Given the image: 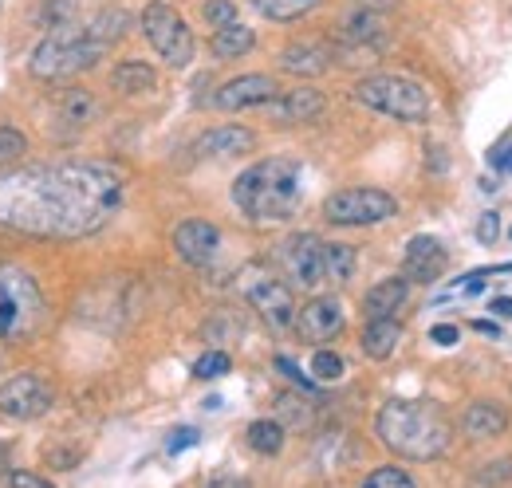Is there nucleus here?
Here are the masks:
<instances>
[{"label": "nucleus", "instance_id": "1", "mask_svg": "<svg viewBox=\"0 0 512 488\" xmlns=\"http://www.w3.org/2000/svg\"><path fill=\"white\" fill-rule=\"evenodd\" d=\"M123 174L111 162L64 158L0 174V229L36 241L99 233L123 205Z\"/></svg>", "mask_w": 512, "mask_h": 488}, {"label": "nucleus", "instance_id": "2", "mask_svg": "<svg viewBox=\"0 0 512 488\" xmlns=\"http://www.w3.org/2000/svg\"><path fill=\"white\" fill-rule=\"evenodd\" d=\"M375 433L402 461H438L453 449V426L434 402L390 398L375 418Z\"/></svg>", "mask_w": 512, "mask_h": 488}, {"label": "nucleus", "instance_id": "3", "mask_svg": "<svg viewBox=\"0 0 512 488\" xmlns=\"http://www.w3.org/2000/svg\"><path fill=\"white\" fill-rule=\"evenodd\" d=\"M304 201V166L288 154L264 158L233 182V205L253 225H280Z\"/></svg>", "mask_w": 512, "mask_h": 488}, {"label": "nucleus", "instance_id": "4", "mask_svg": "<svg viewBox=\"0 0 512 488\" xmlns=\"http://www.w3.org/2000/svg\"><path fill=\"white\" fill-rule=\"evenodd\" d=\"M111 48H115V44H107L103 36L91 32L87 20H79V24H67V28H52V32L32 48L28 71H32V79H40V83H64V79H75L79 71L99 67V60H103Z\"/></svg>", "mask_w": 512, "mask_h": 488}, {"label": "nucleus", "instance_id": "5", "mask_svg": "<svg viewBox=\"0 0 512 488\" xmlns=\"http://www.w3.org/2000/svg\"><path fill=\"white\" fill-rule=\"evenodd\" d=\"M44 323L40 284L24 268H0V339H28Z\"/></svg>", "mask_w": 512, "mask_h": 488}, {"label": "nucleus", "instance_id": "6", "mask_svg": "<svg viewBox=\"0 0 512 488\" xmlns=\"http://www.w3.org/2000/svg\"><path fill=\"white\" fill-rule=\"evenodd\" d=\"M355 99L398 122H426V115H430L426 87L406 79V75H367L355 83Z\"/></svg>", "mask_w": 512, "mask_h": 488}, {"label": "nucleus", "instance_id": "7", "mask_svg": "<svg viewBox=\"0 0 512 488\" xmlns=\"http://www.w3.org/2000/svg\"><path fill=\"white\" fill-rule=\"evenodd\" d=\"M394 213H398V201L375 185H347L323 201V221L339 229H371V225L394 221Z\"/></svg>", "mask_w": 512, "mask_h": 488}, {"label": "nucleus", "instance_id": "8", "mask_svg": "<svg viewBox=\"0 0 512 488\" xmlns=\"http://www.w3.org/2000/svg\"><path fill=\"white\" fill-rule=\"evenodd\" d=\"M142 36H146V44L158 52V60L170 63L174 71H182V67H190L193 63V32L190 24L182 20V12L178 8H170L166 0H150L146 8H142Z\"/></svg>", "mask_w": 512, "mask_h": 488}, {"label": "nucleus", "instance_id": "9", "mask_svg": "<svg viewBox=\"0 0 512 488\" xmlns=\"http://www.w3.org/2000/svg\"><path fill=\"white\" fill-rule=\"evenodd\" d=\"M241 296H245L249 307L264 319L268 331H276V335L292 331V323H296L292 288H288L276 272H268L264 264H249V268L241 272Z\"/></svg>", "mask_w": 512, "mask_h": 488}, {"label": "nucleus", "instance_id": "10", "mask_svg": "<svg viewBox=\"0 0 512 488\" xmlns=\"http://www.w3.org/2000/svg\"><path fill=\"white\" fill-rule=\"evenodd\" d=\"M276 268H280V280L288 288H300V292H320L327 284V272H323V241L316 233H292L276 244Z\"/></svg>", "mask_w": 512, "mask_h": 488}, {"label": "nucleus", "instance_id": "11", "mask_svg": "<svg viewBox=\"0 0 512 488\" xmlns=\"http://www.w3.org/2000/svg\"><path fill=\"white\" fill-rule=\"evenodd\" d=\"M52 402H56L52 386L40 374H32V370H20V374L0 382V414L4 418L36 422V418H44L52 410Z\"/></svg>", "mask_w": 512, "mask_h": 488}, {"label": "nucleus", "instance_id": "12", "mask_svg": "<svg viewBox=\"0 0 512 488\" xmlns=\"http://www.w3.org/2000/svg\"><path fill=\"white\" fill-rule=\"evenodd\" d=\"M280 95V83L272 75H237L225 87H217V95L209 99L217 111H260L264 103H272Z\"/></svg>", "mask_w": 512, "mask_h": 488}, {"label": "nucleus", "instance_id": "13", "mask_svg": "<svg viewBox=\"0 0 512 488\" xmlns=\"http://www.w3.org/2000/svg\"><path fill=\"white\" fill-rule=\"evenodd\" d=\"M174 252L190 264V268H209L221 252V229L205 217H186L174 229Z\"/></svg>", "mask_w": 512, "mask_h": 488}, {"label": "nucleus", "instance_id": "14", "mask_svg": "<svg viewBox=\"0 0 512 488\" xmlns=\"http://www.w3.org/2000/svg\"><path fill=\"white\" fill-rule=\"evenodd\" d=\"M292 327L300 331L304 343H331L335 335H343L347 315H343V304L335 296H316V300H308V304L296 311V323Z\"/></svg>", "mask_w": 512, "mask_h": 488}, {"label": "nucleus", "instance_id": "15", "mask_svg": "<svg viewBox=\"0 0 512 488\" xmlns=\"http://www.w3.org/2000/svg\"><path fill=\"white\" fill-rule=\"evenodd\" d=\"M327 107L320 87H296V91H280L272 103H264L260 111L280 126H304V122H316Z\"/></svg>", "mask_w": 512, "mask_h": 488}, {"label": "nucleus", "instance_id": "16", "mask_svg": "<svg viewBox=\"0 0 512 488\" xmlns=\"http://www.w3.org/2000/svg\"><path fill=\"white\" fill-rule=\"evenodd\" d=\"M449 256L442 241L438 237H426V233H418L414 241L406 244V252H402V276L410 280V284H434L442 272H446Z\"/></svg>", "mask_w": 512, "mask_h": 488}, {"label": "nucleus", "instance_id": "17", "mask_svg": "<svg viewBox=\"0 0 512 488\" xmlns=\"http://www.w3.org/2000/svg\"><path fill=\"white\" fill-rule=\"evenodd\" d=\"M256 146V134L249 126H213L193 142V158L225 162V158H245Z\"/></svg>", "mask_w": 512, "mask_h": 488}, {"label": "nucleus", "instance_id": "18", "mask_svg": "<svg viewBox=\"0 0 512 488\" xmlns=\"http://www.w3.org/2000/svg\"><path fill=\"white\" fill-rule=\"evenodd\" d=\"M339 36H343L347 48L359 52V48H383L386 36H390V28H386V16L379 12V8H355V12L343 16Z\"/></svg>", "mask_w": 512, "mask_h": 488}, {"label": "nucleus", "instance_id": "19", "mask_svg": "<svg viewBox=\"0 0 512 488\" xmlns=\"http://www.w3.org/2000/svg\"><path fill=\"white\" fill-rule=\"evenodd\" d=\"M335 63V48L327 44H312V40H300V44H288L280 52V67L288 75H300V79H316L327 67Z\"/></svg>", "mask_w": 512, "mask_h": 488}, {"label": "nucleus", "instance_id": "20", "mask_svg": "<svg viewBox=\"0 0 512 488\" xmlns=\"http://www.w3.org/2000/svg\"><path fill=\"white\" fill-rule=\"evenodd\" d=\"M509 429V410L497 402H469L461 410V433L473 441H493Z\"/></svg>", "mask_w": 512, "mask_h": 488}, {"label": "nucleus", "instance_id": "21", "mask_svg": "<svg viewBox=\"0 0 512 488\" xmlns=\"http://www.w3.org/2000/svg\"><path fill=\"white\" fill-rule=\"evenodd\" d=\"M410 300V280L406 276H386L367 296H363V315L367 319H394Z\"/></svg>", "mask_w": 512, "mask_h": 488}, {"label": "nucleus", "instance_id": "22", "mask_svg": "<svg viewBox=\"0 0 512 488\" xmlns=\"http://www.w3.org/2000/svg\"><path fill=\"white\" fill-rule=\"evenodd\" d=\"M402 343V323L398 319H367L363 327V355L375 359V363H386Z\"/></svg>", "mask_w": 512, "mask_h": 488}, {"label": "nucleus", "instance_id": "23", "mask_svg": "<svg viewBox=\"0 0 512 488\" xmlns=\"http://www.w3.org/2000/svg\"><path fill=\"white\" fill-rule=\"evenodd\" d=\"M95 115H99V103H95V95H91V91H83V87L60 91V126H67L64 138L79 134L83 126H91Z\"/></svg>", "mask_w": 512, "mask_h": 488}, {"label": "nucleus", "instance_id": "24", "mask_svg": "<svg viewBox=\"0 0 512 488\" xmlns=\"http://www.w3.org/2000/svg\"><path fill=\"white\" fill-rule=\"evenodd\" d=\"M111 87H115L119 95H150V91L158 87V75H154L150 63L123 60L115 71H111Z\"/></svg>", "mask_w": 512, "mask_h": 488}, {"label": "nucleus", "instance_id": "25", "mask_svg": "<svg viewBox=\"0 0 512 488\" xmlns=\"http://www.w3.org/2000/svg\"><path fill=\"white\" fill-rule=\"evenodd\" d=\"M213 56L217 60H241V56H249L256 48V32L253 28H245L241 20L237 24H225V28H217L213 32Z\"/></svg>", "mask_w": 512, "mask_h": 488}, {"label": "nucleus", "instance_id": "26", "mask_svg": "<svg viewBox=\"0 0 512 488\" xmlns=\"http://www.w3.org/2000/svg\"><path fill=\"white\" fill-rule=\"evenodd\" d=\"M359 268V256L351 244H323V272H327V284H347Z\"/></svg>", "mask_w": 512, "mask_h": 488}, {"label": "nucleus", "instance_id": "27", "mask_svg": "<svg viewBox=\"0 0 512 488\" xmlns=\"http://www.w3.org/2000/svg\"><path fill=\"white\" fill-rule=\"evenodd\" d=\"M245 441H249V449L260 453V457H276L284 449V426L272 422V418H260V422H253V426L245 429Z\"/></svg>", "mask_w": 512, "mask_h": 488}, {"label": "nucleus", "instance_id": "28", "mask_svg": "<svg viewBox=\"0 0 512 488\" xmlns=\"http://www.w3.org/2000/svg\"><path fill=\"white\" fill-rule=\"evenodd\" d=\"M249 4H253L260 16L288 24V20H300V16H308L312 8H320L323 0H249Z\"/></svg>", "mask_w": 512, "mask_h": 488}, {"label": "nucleus", "instance_id": "29", "mask_svg": "<svg viewBox=\"0 0 512 488\" xmlns=\"http://www.w3.org/2000/svg\"><path fill=\"white\" fill-rule=\"evenodd\" d=\"M276 410H280V426H292V429H308L312 418H316L312 402L300 398V394H280L276 398Z\"/></svg>", "mask_w": 512, "mask_h": 488}, {"label": "nucleus", "instance_id": "30", "mask_svg": "<svg viewBox=\"0 0 512 488\" xmlns=\"http://www.w3.org/2000/svg\"><path fill=\"white\" fill-rule=\"evenodd\" d=\"M83 12H79V0H44L40 4V24L48 28H67V24H79Z\"/></svg>", "mask_w": 512, "mask_h": 488}, {"label": "nucleus", "instance_id": "31", "mask_svg": "<svg viewBox=\"0 0 512 488\" xmlns=\"http://www.w3.org/2000/svg\"><path fill=\"white\" fill-rule=\"evenodd\" d=\"M28 154V138L16 126H0V166H16Z\"/></svg>", "mask_w": 512, "mask_h": 488}, {"label": "nucleus", "instance_id": "32", "mask_svg": "<svg viewBox=\"0 0 512 488\" xmlns=\"http://www.w3.org/2000/svg\"><path fill=\"white\" fill-rule=\"evenodd\" d=\"M363 488H418V485H414V477H410L406 469H398V465H383V469L367 473Z\"/></svg>", "mask_w": 512, "mask_h": 488}, {"label": "nucleus", "instance_id": "33", "mask_svg": "<svg viewBox=\"0 0 512 488\" xmlns=\"http://www.w3.org/2000/svg\"><path fill=\"white\" fill-rule=\"evenodd\" d=\"M343 370H347V366H343V359H339L335 351H316V355H312V378H316V382H339Z\"/></svg>", "mask_w": 512, "mask_h": 488}, {"label": "nucleus", "instance_id": "34", "mask_svg": "<svg viewBox=\"0 0 512 488\" xmlns=\"http://www.w3.org/2000/svg\"><path fill=\"white\" fill-rule=\"evenodd\" d=\"M229 366H233V359L225 355V351H205L197 363H193V378H221V374H229Z\"/></svg>", "mask_w": 512, "mask_h": 488}, {"label": "nucleus", "instance_id": "35", "mask_svg": "<svg viewBox=\"0 0 512 488\" xmlns=\"http://www.w3.org/2000/svg\"><path fill=\"white\" fill-rule=\"evenodd\" d=\"M205 20L213 24V28H225V24H237V4L233 0H205Z\"/></svg>", "mask_w": 512, "mask_h": 488}, {"label": "nucleus", "instance_id": "36", "mask_svg": "<svg viewBox=\"0 0 512 488\" xmlns=\"http://www.w3.org/2000/svg\"><path fill=\"white\" fill-rule=\"evenodd\" d=\"M276 370H280V374H288V378H292V382H296V386H300V390H316V386H320V382H316V378H308V374H304V370H300V366L292 363V359H284V355H280V359H276Z\"/></svg>", "mask_w": 512, "mask_h": 488}, {"label": "nucleus", "instance_id": "37", "mask_svg": "<svg viewBox=\"0 0 512 488\" xmlns=\"http://www.w3.org/2000/svg\"><path fill=\"white\" fill-rule=\"evenodd\" d=\"M497 237H501V217H497V213H481V221H477V241L493 244Z\"/></svg>", "mask_w": 512, "mask_h": 488}, {"label": "nucleus", "instance_id": "38", "mask_svg": "<svg viewBox=\"0 0 512 488\" xmlns=\"http://www.w3.org/2000/svg\"><path fill=\"white\" fill-rule=\"evenodd\" d=\"M8 488H56L48 477H40V473H24V469H16V473H8Z\"/></svg>", "mask_w": 512, "mask_h": 488}, {"label": "nucleus", "instance_id": "39", "mask_svg": "<svg viewBox=\"0 0 512 488\" xmlns=\"http://www.w3.org/2000/svg\"><path fill=\"white\" fill-rule=\"evenodd\" d=\"M190 445H197V429L193 426H182L170 433V441H166V453H182V449H190Z\"/></svg>", "mask_w": 512, "mask_h": 488}, {"label": "nucleus", "instance_id": "40", "mask_svg": "<svg viewBox=\"0 0 512 488\" xmlns=\"http://www.w3.org/2000/svg\"><path fill=\"white\" fill-rule=\"evenodd\" d=\"M509 477H512V461H497V465H485L477 481L481 485H497V481H509Z\"/></svg>", "mask_w": 512, "mask_h": 488}, {"label": "nucleus", "instance_id": "41", "mask_svg": "<svg viewBox=\"0 0 512 488\" xmlns=\"http://www.w3.org/2000/svg\"><path fill=\"white\" fill-rule=\"evenodd\" d=\"M430 339H434V343H438V347H453V343H457V339H461V331H457V327H453V323H438V327H434V331H430Z\"/></svg>", "mask_w": 512, "mask_h": 488}, {"label": "nucleus", "instance_id": "42", "mask_svg": "<svg viewBox=\"0 0 512 488\" xmlns=\"http://www.w3.org/2000/svg\"><path fill=\"white\" fill-rule=\"evenodd\" d=\"M489 162H493V170H497V174H512V146L497 150V154H493Z\"/></svg>", "mask_w": 512, "mask_h": 488}, {"label": "nucleus", "instance_id": "43", "mask_svg": "<svg viewBox=\"0 0 512 488\" xmlns=\"http://www.w3.org/2000/svg\"><path fill=\"white\" fill-rule=\"evenodd\" d=\"M205 488H249V481H241V477H217V481H209Z\"/></svg>", "mask_w": 512, "mask_h": 488}, {"label": "nucleus", "instance_id": "44", "mask_svg": "<svg viewBox=\"0 0 512 488\" xmlns=\"http://www.w3.org/2000/svg\"><path fill=\"white\" fill-rule=\"evenodd\" d=\"M493 315H505V319H512V300L497 296V300H493Z\"/></svg>", "mask_w": 512, "mask_h": 488}, {"label": "nucleus", "instance_id": "45", "mask_svg": "<svg viewBox=\"0 0 512 488\" xmlns=\"http://www.w3.org/2000/svg\"><path fill=\"white\" fill-rule=\"evenodd\" d=\"M394 0H359V8H379V12H386Z\"/></svg>", "mask_w": 512, "mask_h": 488}, {"label": "nucleus", "instance_id": "46", "mask_svg": "<svg viewBox=\"0 0 512 488\" xmlns=\"http://www.w3.org/2000/svg\"><path fill=\"white\" fill-rule=\"evenodd\" d=\"M0 461H4V445H0Z\"/></svg>", "mask_w": 512, "mask_h": 488}, {"label": "nucleus", "instance_id": "47", "mask_svg": "<svg viewBox=\"0 0 512 488\" xmlns=\"http://www.w3.org/2000/svg\"><path fill=\"white\" fill-rule=\"evenodd\" d=\"M509 237H512V229H509Z\"/></svg>", "mask_w": 512, "mask_h": 488}]
</instances>
